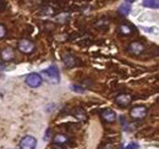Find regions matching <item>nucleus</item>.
<instances>
[{"instance_id": "obj_1", "label": "nucleus", "mask_w": 159, "mask_h": 149, "mask_svg": "<svg viewBox=\"0 0 159 149\" xmlns=\"http://www.w3.org/2000/svg\"><path fill=\"white\" fill-rule=\"evenodd\" d=\"M40 76H42V78H45V81H48L52 84L59 83L60 81V72L55 66H50V67L43 70Z\"/></svg>"}, {"instance_id": "obj_2", "label": "nucleus", "mask_w": 159, "mask_h": 149, "mask_svg": "<svg viewBox=\"0 0 159 149\" xmlns=\"http://www.w3.org/2000/svg\"><path fill=\"white\" fill-rule=\"evenodd\" d=\"M19 50L23 54H31L33 53V50L36 49V45L33 42L28 40V39H21L19 42V45H17Z\"/></svg>"}, {"instance_id": "obj_3", "label": "nucleus", "mask_w": 159, "mask_h": 149, "mask_svg": "<svg viewBox=\"0 0 159 149\" xmlns=\"http://www.w3.org/2000/svg\"><path fill=\"white\" fill-rule=\"evenodd\" d=\"M42 82H43L42 76H40L39 74H36V72H32V74H30L26 77V83H27V86H30V87H32V88L39 87L40 84H42Z\"/></svg>"}, {"instance_id": "obj_4", "label": "nucleus", "mask_w": 159, "mask_h": 149, "mask_svg": "<svg viewBox=\"0 0 159 149\" xmlns=\"http://www.w3.org/2000/svg\"><path fill=\"white\" fill-rule=\"evenodd\" d=\"M37 139L33 136H25L20 141V149H36Z\"/></svg>"}, {"instance_id": "obj_5", "label": "nucleus", "mask_w": 159, "mask_h": 149, "mask_svg": "<svg viewBox=\"0 0 159 149\" xmlns=\"http://www.w3.org/2000/svg\"><path fill=\"white\" fill-rule=\"evenodd\" d=\"M147 108L146 106H142V105H139V106H135L131 109L130 111V116L134 119V120H142L146 117L147 115Z\"/></svg>"}, {"instance_id": "obj_6", "label": "nucleus", "mask_w": 159, "mask_h": 149, "mask_svg": "<svg viewBox=\"0 0 159 149\" xmlns=\"http://www.w3.org/2000/svg\"><path fill=\"white\" fill-rule=\"evenodd\" d=\"M131 102H132V97L126 93H121L116 95V98H115V103L119 106H129L131 104Z\"/></svg>"}, {"instance_id": "obj_7", "label": "nucleus", "mask_w": 159, "mask_h": 149, "mask_svg": "<svg viewBox=\"0 0 159 149\" xmlns=\"http://www.w3.org/2000/svg\"><path fill=\"white\" fill-rule=\"evenodd\" d=\"M144 52V45L141 42H132L129 45V53L132 55H141Z\"/></svg>"}, {"instance_id": "obj_8", "label": "nucleus", "mask_w": 159, "mask_h": 149, "mask_svg": "<svg viewBox=\"0 0 159 149\" xmlns=\"http://www.w3.org/2000/svg\"><path fill=\"white\" fill-rule=\"evenodd\" d=\"M0 56L2 59V61H6V62H10L15 59V50L11 48V47H5L1 53H0Z\"/></svg>"}, {"instance_id": "obj_9", "label": "nucleus", "mask_w": 159, "mask_h": 149, "mask_svg": "<svg viewBox=\"0 0 159 149\" xmlns=\"http://www.w3.org/2000/svg\"><path fill=\"white\" fill-rule=\"evenodd\" d=\"M100 116H102L103 121L104 122H108V124H111V122H114L116 120V114H115L114 110H111V109L103 110L102 114H100Z\"/></svg>"}, {"instance_id": "obj_10", "label": "nucleus", "mask_w": 159, "mask_h": 149, "mask_svg": "<svg viewBox=\"0 0 159 149\" xmlns=\"http://www.w3.org/2000/svg\"><path fill=\"white\" fill-rule=\"evenodd\" d=\"M62 61H64V65L66 67H74V66H77L80 64L79 59L76 56L71 55V54H65L64 57H62Z\"/></svg>"}, {"instance_id": "obj_11", "label": "nucleus", "mask_w": 159, "mask_h": 149, "mask_svg": "<svg viewBox=\"0 0 159 149\" xmlns=\"http://www.w3.org/2000/svg\"><path fill=\"white\" fill-rule=\"evenodd\" d=\"M70 142V137L66 136V134H62L59 133L57 136H54V143L58 144V146H64V144H67Z\"/></svg>"}, {"instance_id": "obj_12", "label": "nucleus", "mask_w": 159, "mask_h": 149, "mask_svg": "<svg viewBox=\"0 0 159 149\" xmlns=\"http://www.w3.org/2000/svg\"><path fill=\"white\" fill-rule=\"evenodd\" d=\"M119 32L121 33V34H124V36H129V34H132L134 33V27L132 26H130V25H120L119 26Z\"/></svg>"}, {"instance_id": "obj_13", "label": "nucleus", "mask_w": 159, "mask_h": 149, "mask_svg": "<svg viewBox=\"0 0 159 149\" xmlns=\"http://www.w3.org/2000/svg\"><path fill=\"white\" fill-rule=\"evenodd\" d=\"M74 116H75L76 119L81 120V121H84V120L87 119V114H86V111H84L83 109H81V108L75 109V111H74Z\"/></svg>"}, {"instance_id": "obj_14", "label": "nucleus", "mask_w": 159, "mask_h": 149, "mask_svg": "<svg viewBox=\"0 0 159 149\" xmlns=\"http://www.w3.org/2000/svg\"><path fill=\"white\" fill-rule=\"evenodd\" d=\"M130 10H131V7H130V5L126 2V4L120 5L118 12H119L120 15H122V16H126V15H129V14H130Z\"/></svg>"}, {"instance_id": "obj_15", "label": "nucleus", "mask_w": 159, "mask_h": 149, "mask_svg": "<svg viewBox=\"0 0 159 149\" xmlns=\"http://www.w3.org/2000/svg\"><path fill=\"white\" fill-rule=\"evenodd\" d=\"M143 6L158 9V0H143Z\"/></svg>"}, {"instance_id": "obj_16", "label": "nucleus", "mask_w": 159, "mask_h": 149, "mask_svg": "<svg viewBox=\"0 0 159 149\" xmlns=\"http://www.w3.org/2000/svg\"><path fill=\"white\" fill-rule=\"evenodd\" d=\"M5 36H6V27L0 23V39H2Z\"/></svg>"}, {"instance_id": "obj_17", "label": "nucleus", "mask_w": 159, "mask_h": 149, "mask_svg": "<svg viewBox=\"0 0 159 149\" xmlns=\"http://www.w3.org/2000/svg\"><path fill=\"white\" fill-rule=\"evenodd\" d=\"M122 149H139V144H137V143L131 142V143H129L125 148H122Z\"/></svg>"}, {"instance_id": "obj_18", "label": "nucleus", "mask_w": 159, "mask_h": 149, "mask_svg": "<svg viewBox=\"0 0 159 149\" xmlns=\"http://www.w3.org/2000/svg\"><path fill=\"white\" fill-rule=\"evenodd\" d=\"M71 88H72V91H76V92H80V93L84 92V89L82 87H80V86H71Z\"/></svg>"}, {"instance_id": "obj_19", "label": "nucleus", "mask_w": 159, "mask_h": 149, "mask_svg": "<svg viewBox=\"0 0 159 149\" xmlns=\"http://www.w3.org/2000/svg\"><path fill=\"white\" fill-rule=\"evenodd\" d=\"M6 9V2L5 0H0V12H2Z\"/></svg>"}, {"instance_id": "obj_20", "label": "nucleus", "mask_w": 159, "mask_h": 149, "mask_svg": "<svg viewBox=\"0 0 159 149\" xmlns=\"http://www.w3.org/2000/svg\"><path fill=\"white\" fill-rule=\"evenodd\" d=\"M102 149H115L114 148V144L113 143H107V144H104Z\"/></svg>"}, {"instance_id": "obj_21", "label": "nucleus", "mask_w": 159, "mask_h": 149, "mask_svg": "<svg viewBox=\"0 0 159 149\" xmlns=\"http://www.w3.org/2000/svg\"><path fill=\"white\" fill-rule=\"evenodd\" d=\"M1 70H4V65H2V64H0V71H1Z\"/></svg>"}, {"instance_id": "obj_22", "label": "nucleus", "mask_w": 159, "mask_h": 149, "mask_svg": "<svg viewBox=\"0 0 159 149\" xmlns=\"http://www.w3.org/2000/svg\"><path fill=\"white\" fill-rule=\"evenodd\" d=\"M126 1H127V4H130V2H134L135 0H126Z\"/></svg>"}, {"instance_id": "obj_23", "label": "nucleus", "mask_w": 159, "mask_h": 149, "mask_svg": "<svg viewBox=\"0 0 159 149\" xmlns=\"http://www.w3.org/2000/svg\"><path fill=\"white\" fill-rule=\"evenodd\" d=\"M54 149H65V148H62V147H55Z\"/></svg>"}]
</instances>
